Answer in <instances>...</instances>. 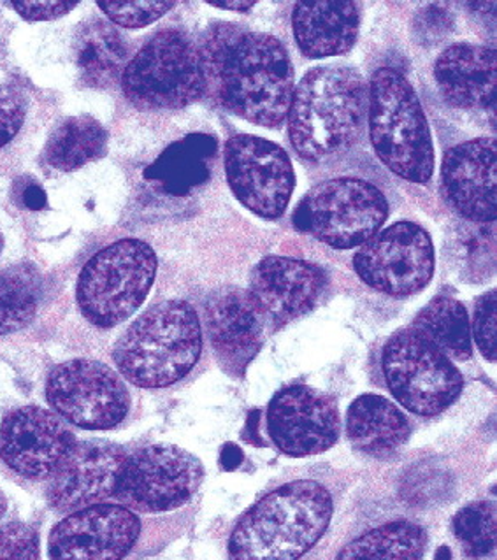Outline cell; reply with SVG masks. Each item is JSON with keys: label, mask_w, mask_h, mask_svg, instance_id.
<instances>
[{"label": "cell", "mask_w": 497, "mask_h": 560, "mask_svg": "<svg viewBox=\"0 0 497 560\" xmlns=\"http://www.w3.org/2000/svg\"><path fill=\"white\" fill-rule=\"evenodd\" d=\"M197 48L206 95L250 124L267 129L284 124L296 74L280 39L232 23H217Z\"/></svg>", "instance_id": "cell-1"}, {"label": "cell", "mask_w": 497, "mask_h": 560, "mask_svg": "<svg viewBox=\"0 0 497 560\" xmlns=\"http://www.w3.org/2000/svg\"><path fill=\"white\" fill-rule=\"evenodd\" d=\"M368 116V83L354 67L320 66L293 89L287 125L293 152L320 162L359 139Z\"/></svg>", "instance_id": "cell-2"}, {"label": "cell", "mask_w": 497, "mask_h": 560, "mask_svg": "<svg viewBox=\"0 0 497 560\" xmlns=\"http://www.w3.org/2000/svg\"><path fill=\"white\" fill-rule=\"evenodd\" d=\"M333 512V495L319 481L281 485L235 524L229 560H299L324 536Z\"/></svg>", "instance_id": "cell-3"}, {"label": "cell", "mask_w": 497, "mask_h": 560, "mask_svg": "<svg viewBox=\"0 0 497 560\" xmlns=\"http://www.w3.org/2000/svg\"><path fill=\"white\" fill-rule=\"evenodd\" d=\"M203 353L199 315L187 301H164L142 313L116 342L113 359L127 382L165 388L185 378Z\"/></svg>", "instance_id": "cell-4"}, {"label": "cell", "mask_w": 497, "mask_h": 560, "mask_svg": "<svg viewBox=\"0 0 497 560\" xmlns=\"http://www.w3.org/2000/svg\"><path fill=\"white\" fill-rule=\"evenodd\" d=\"M369 141L395 176L417 185L431 182L436 156L423 103L408 78L392 67L374 72L368 86Z\"/></svg>", "instance_id": "cell-5"}, {"label": "cell", "mask_w": 497, "mask_h": 560, "mask_svg": "<svg viewBox=\"0 0 497 560\" xmlns=\"http://www.w3.org/2000/svg\"><path fill=\"white\" fill-rule=\"evenodd\" d=\"M155 252L141 240H120L101 249L83 267L76 301L81 315L99 329L129 320L147 301L155 281Z\"/></svg>", "instance_id": "cell-6"}, {"label": "cell", "mask_w": 497, "mask_h": 560, "mask_svg": "<svg viewBox=\"0 0 497 560\" xmlns=\"http://www.w3.org/2000/svg\"><path fill=\"white\" fill-rule=\"evenodd\" d=\"M122 90L141 109H182L206 95L199 48L182 31H160L122 72Z\"/></svg>", "instance_id": "cell-7"}, {"label": "cell", "mask_w": 497, "mask_h": 560, "mask_svg": "<svg viewBox=\"0 0 497 560\" xmlns=\"http://www.w3.org/2000/svg\"><path fill=\"white\" fill-rule=\"evenodd\" d=\"M389 213V200L373 183L334 178L308 191L293 222L331 248L351 249L382 231Z\"/></svg>", "instance_id": "cell-8"}, {"label": "cell", "mask_w": 497, "mask_h": 560, "mask_svg": "<svg viewBox=\"0 0 497 560\" xmlns=\"http://www.w3.org/2000/svg\"><path fill=\"white\" fill-rule=\"evenodd\" d=\"M382 370L392 396L418 417L443 413L464 387L462 374L449 357L413 329L400 330L386 341Z\"/></svg>", "instance_id": "cell-9"}, {"label": "cell", "mask_w": 497, "mask_h": 560, "mask_svg": "<svg viewBox=\"0 0 497 560\" xmlns=\"http://www.w3.org/2000/svg\"><path fill=\"white\" fill-rule=\"evenodd\" d=\"M203 478L205 466L196 455L180 446L151 445L127 457L113 499L130 512H173L196 495Z\"/></svg>", "instance_id": "cell-10"}, {"label": "cell", "mask_w": 497, "mask_h": 560, "mask_svg": "<svg viewBox=\"0 0 497 560\" xmlns=\"http://www.w3.org/2000/svg\"><path fill=\"white\" fill-rule=\"evenodd\" d=\"M55 415L86 431H107L129 415L130 394L120 374L103 362L74 359L58 364L46 382Z\"/></svg>", "instance_id": "cell-11"}, {"label": "cell", "mask_w": 497, "mask_h": 560, "mask_svg": "<svg viewBox=\"0 0 497 560\" xmlns=\"http://www.w3.org/2000/svg\"><path fill=\"white\" fill-rule=\"evenodd\" d=\"M435 264L429 232L406 220L374 234L354 257V269L360 280L391 298L423 292L432 280Z\"/></svg>", "instance_id": "cell-12"}, {"label": "cell", "mask_w": 497, "mask_h": 560, "mask_svg": "<svg viewBox=\"0 0 497 560\" xmlns=\"http://www.w3.org/2000/svg\"><path fill=\"white\" fill-rule=\"evenodd\" d=\"M223 153L227 183L235 199L261 219H281L296 188L289 153L254 133L229 139Z\"/></svg>", "instance_id": "cell-13"}, {"label": "cell", "mask_w": 497, "mask_h": 560, "mask_svg": "<svg viewBox=\"0 0 497 560\" xmlns=\"http://www.w3.org/2000/svg\"><path fill=\"white\" fill-rule=\"evenodd\" d=\"M76 445L62 418L39 406L14 409L0 425L2 463L27 480H51Z\"/></svg>", "instance_id": "cell-14"}, {"label": "cell", "mask_w": 497, "mask_h": 560, "mask_svg": "<svg viewBox=\"0 0 497 560\" xmlns=\"http://www.w3.org/2000/svg\"><path fill=\"white\" fill-rule=\"evenodd\" d=\"M267 431L281 454H324L342 432L338 405L333 397L308 385L281 388L267 408Z\"/></svg>", "instance_id": "cell-15"}, {"label": "cell", "mask_w": 497, "mask_h": 560, "mask_svg": "<svg viewBox=\"0 0 497 560\" xmlns=\"http://www.w3.org/2000/svg\"><path fill=\"white\" fill-rule=\"evenodd\" d=\"M141 534L136 513L122 504H94L69 513L48 539L49 560H122Z\"/></svg>", "instance_id": "cell-16"}, {"label": "cell", "mask_w": 497, "mask_h": 560, "mask_svg": "<svg viewBox=\"0 0 497 560\" xmlns=\"http://www.w3.org/2000/svg\"><path fill=\"white\" fill-rule=\"evenodd\" d=\"M325 283V272L315 264L273 255L255 266L246 292L264 324L280 329L316 306Z\"/></svg>", "instance_id": "cell-17"}, {"label": "cell", "mask_w": 497, "mask_h": 560, "mask_svg": "<svg viewBox=\"0 0 497 560\" xmlns=\"http://www.w3.org/2000/svg\"><path fill=\"white\" fill-rule=\"evenodd\" d=\"M441 190L462 219L493 223L497 214V148L476 138L450 148L441 164Z\"/></svg>", "instance_id": "cell-18"}, {"label": "cell", "mask_w": 497, "mask_h": 560, "mask_svg": "<svg viewBox=\"0 0 497 560\" xmlns=\"http://www.w3.org/2000/svg\"><path fill=\"white\" fill-rule=\"evenodd\" d=\"M129 454L104 441L78 443L62 469L49 481L46 498L58 513H72L106 503Z\"/></svg>", "instance_id": "cell-19"}, {"label": "cell", "mask_w": 497, "mask_h": 560, "mask_svg": "<svg viewBox=\"0 0 497 560\" xmlns=\"http://www.w3.org/2000/svg\"><path fill=\"white\" fill-rule=\"evenodd\" d=\"M206 327L227 373L243 376L264 342V320L248 292L223 289L206 304Z\"/></svg>", "instance_id": "cell-20"}, {"label": "cell", "mask_w": 497, "mask_h": 560, "mask_svg": "<svg viewBox=\"0 0 497 560\" xmlns=\"http://www.w3.org/2000/svg\"><path fill=\"white\" fill-rule=\"evenodd\" d=\"M435 80L450 106L493 109L496 103V51L473 43L452 45L436 60Z\"/></svg>", "instance_id": "cell-21"}, {"label": "cell", "mask_w": 497, "mask_h": 560, "mask_svg": "<svg viewBox=\"0 0 497 560\" xmlns=\"http://www.w3.org/2000/svg\"><path fill=\"white\" fill-rule=\"evenodd\" d=\"M360 28L359 2H298L292 11L293 39L304 57L347 55Z\"/></svg>", "instance_id": "cell-22"}, {"label": "cell", "mask_w": 497, "mask_h": 560, "mask_svg": "<svg viewBox=\"0 0 497 560\" xmlns=\"http://www.w3.org/2000/svg\"><path fill=\"white\" fill-rule=\"evenodd\" d=\"M347 434L351 445L362 454L385 458L408 441L412 428L406 415L392 400L365 394L348 408Z\"/></svg>", "instance_id": "cell-23"}, {"label": "cell", "mask_w": 497, "mask_h": 560, "mask_svg": "<svg viewBox=\"0 0 497 560\" xmlns=\"http://www.w3.org/2000/svg\"><path fill=\"white\" fill-rule=\"evenodd\" d=\"M72 54L81 81L92 89H106L122 78L129 46L112 23L90 20L76 32Z\"/></svg>", "instance_id": "cell-24"}, {"label": "cell", "mask_w": 497, "mask_h": 560, "mask_svg": "<svg viewBox=\"0 0 497 560\" xmlns=\"http://www.w3.org/2000/svg\"><path fill=\"white\" fill-rule=\"evenodd\" d=\"M412 329L449 359L467 361L473 355L470 316L458 299L449 295L432 299L418 313Z\"/></svg>", "instance_id": "cell-25"}, {"label": "cell", "mask_w": 497, "mask_h": 560, "mask_svg": "<svg viewBox=\"0 0 497 560\" xmlns=\"http://www.w3.org/2000/svg\"><path fill=\"white\" fill-rule=\"evenodd\" d=\"M427 533L408 521L389 522L348 542L334 560H420Z\"/></svg>", "instance_id": "cell-26"}, {"label": "cell", "mask_w": 497, "mask_h": 560, "mask_svg": "<svg viewBox=\"0 0 497 560\" xmlns=\"http://www.w3.org/2000/svg\"><path fill=\"white\" fill-rule=\"evenodd\" d=\"M106 144V129L95 118L89 115L71 116L49 136L46 162L58 171L80 170L103 156Z\"/></svg>", "instance_id": "cell-27"}, {"label": "cell", "mask_w": 497, "mask_h": 560, "mask_svg": "<svg viewBox=\"0 0 497 560\" xmlns=\"http://www.w3.org/2000/svg\"><path fill=\"white\" fill-rule=\"evenodd\" d=\"M43 280L31 264L0 272V336L25 329L39 310Z\"/></svg>", "instance_id": "cell-28"}, {"label": "cell", "mask_w": 497, "mask_h": 560, "mask_svg": "<svg viewBox=\"0 0 497 560\" xmlns=\"http://www.w3.org/2000/svg\"><path fill=\"white\" fill-rule=\"evenodd\" d=\"M213 152V141L209 138H188L174 144L157 162L153 178L164 179L167 190L183 194L208 176L206 155Z\"/></svg>", "instance_id": "cell-29"}, {"label": "cell", "mask_w": 497, "mask_h": 560, "mask_svg": "<svg viewBox=\"0 0 497 560\" xmlns=\"http://www.w3.org/2000/svg\"><path fill=\"white\" fill-rule=\"evenodd\" d=\"M452 529L467 556L473 559L490 556L496 548V504L493 501L467 504L453 516Z\"/></svg>", "instance_id": "cell-30"}, {"label": "cell", "mask_w": 497, "mask_h": 560, "mask_svg": "<svg viewBox=\"0 0 497 560\" xmlns=\"http://www.w3.org/2000/svg\"><path fill=\"white\" fill-rule=\"evenodd\" d=\"M107 19L124 28L148 27L174 8V2H99Z\"/></svg>", "instance_id": "cell-31"}, {"label": "cell", "mask_w": 497, "mask_h": 560, "mask_svg": "<svg viewBox=\"0 0 497 560\" xmlns=\"http://www.w3.org/2000/svg\"><path fill=\"white\" fill-rule=\"evenodd\" d=\"M39 534L22 522L0 525V560L39 559Z\"/></svg>", "instance_id": "cell-32"}, {"label": "cell", "mask_w": 497, "mask_h": 560, "mask_svg": "<svg viewBox=\"0 0 497 560\" xmlns=\"http://www.w3.org/2000/svg\"><path fill=\"white\" fill-rule=\"evenodd\" d=\"M471 338H475L479 353L488 362H496V290L476 301Z\"/></svg>", "instance_id": "cell-33"}, {"label": "cell", "mask_w": 497, "mask_h": 560, "mask_svg": "<svg viewBox=\"0 0 497 560\" xmlns=\"http://www.w3.org/2000/svg\"><path fill=\"white\" fill-rule=\"evenodd\" d=\"M27 116V97L14 85L0 86V148L10 144Z\"/></svg>", "instance_id": "cell-34"}, {"label": "cell", "mask_w": 497, "mask_h": 560, "mask_svg": "<svg viewBox=\"0 0 497 560\" xmlns=\"http://www.w3.org/2000/svg\"><path fill=\"white\" fill-rule=\"evenodd\" d=\"M10 5L28 22H45L71 13L78 2H13Z\"/></svg>", "instance_id": "cell-35"}, {"label": "cell", "mask_w": 497, "mask_h": 560, "mask_svg": "<svg viewBox=\"0 0 497 560\" xmlns=\"http://www.w3.org/2000/svg\"><path fill=\"white\" fill-rule=\"evenodd\" d=\"M243 463V452L240 446L234 443H227L222 448V455H220V464H222L226 471H234L235 467H240Z\"/></svg>", "instance_id": "cell-36"}, {"label": "cell", "mask_w": 497, "mask_h": 560, "mask_svg": "<svg viewBox=\"0 0 497 560\" xmlns=\"http://www.w3.org/2000/svg\"><path fill=\"white\" fill-rule=\"evenodd\" d=\"M209 4L215 5V8H218V10L246 13V11H250L252 8H254L255 2H209Z\"/></svg>", "instance_id": "cell-37"}, {"label": "cell", "mask_w": 497, "mask_h": 560, "mask_svg": "<svg viewBox=\"0 0 497 560\" xmlns=\"http://www.w3.org/2000/svg\"><path fill=\"white\" fill-rule=\"evenodd\" d=\"M436 560H452L449 547H441L440 550L436 551Z\"/></svg>", "instance_id": "cell-38"}, {"label": "cell", "mask_w": 497, "mask_h": 560, "mask_svg": "<svg viewBox=\"0 0 497 560\" xmlns=\"http://www.w3.org/2000/svg\"><path fill=\"white\" fill-rule=\"evenodd\" d=\"M5 512H8V499H5L2 490H0V518L5 515Z\"/></svg>", "instance_id": "cell-39"}, {"label": "cell", "mask_w": 497, "mask_h": 560, "mask_svg": "<svg viewBox=\"0 0 497 560\" xmlns=\"http://www.w3.org/2000/svg\"><path fill=\"white\" fill-rule=\"evenodd\" d=\"M2 248H4V237L0 234V254H2Z\"/></svg>", "instance_id": "cell-40"}]
</instances>
